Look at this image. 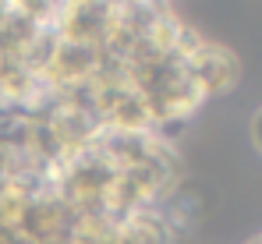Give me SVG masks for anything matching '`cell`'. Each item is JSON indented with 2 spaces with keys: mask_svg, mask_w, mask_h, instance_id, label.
Segmentation results:
<instances>
[{
  "mask_svg": "<svg viewBox=\"0 0 262 244\" xmlns=\"http://www.w3.org/2000/svg\"><path fill=\"white\" fill-rule=\"evenodd\" d=\"M252 135H255V145L262 149V110L255 114V121H252Z\"/></svg>",
  "mask_w": 262,
  "mask_h": 244,
  "instance_id": "6da1fadb",
  "label": "cell"
}]
</instances>
